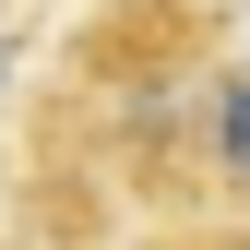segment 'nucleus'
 Here are the masks:
<instances>
[{"mask_svg":"<svg viewBox=\"0 0 250 250\" xmlns=\"http://www.w3.org/2000/svg\"><path fill=\"white\" fill-rule=\"evenodd\" d=\"M0 72H12V36H0Z\"/></svg>","mask_w":250,"mask_h":250,"instance_id":"7ed1b4c3","label":"nucleus"},{"mask_svg":"<svg viewBox=\"0 0 250 250\" xmlns=\"http://www.w3.org/2000/svg\"><path fill=\"white\" fill-rule=\"evenodd\" d=\"M167 250H250V238H167Z\"/></svg>","mask_w":250,"mask_h":250,"instance_id":"f03ea898","label":"nucleus"},{"mask_svg":"<svg viewBox=\"0 0 250 250\" xmlns=\"http://www.w3.org/2000/svg\"><path fill=\"white\" fill-rule=\"evenodd\" d=\"M203 143H214V191L250 203V72H227V83L203 96Z\"/></svg>","mask_w":250,"mask_h":250,"instance_id":"f257e3e1","label":"nucleus"}]
</instances>
